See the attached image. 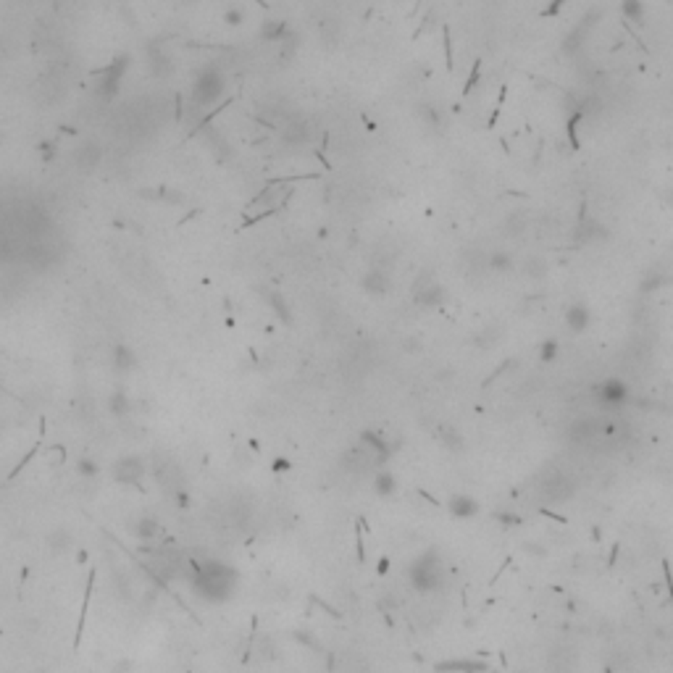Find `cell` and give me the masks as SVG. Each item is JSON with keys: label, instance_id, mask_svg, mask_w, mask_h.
Wrapping results in <instances>:
<instances>
[{"label": "cell", "instance_id": "obj_5", "mask_svg": "<svg viewBox=\"0 0 673 673\" xmlns=\"http://www.w3.org/2000/svg\"><path fill=\"white\" fill-rule=\"evenodd\" d=\"M361 442H368L371 448L381 450V458L390 455V450H387V445H384V439H381V434H377V431H363V434H361Z\"/></svg>", "mask_w": 673, "mask_h": 673}, {"label": "cell", "instance_id": "obj_20", "mask_svg": "<svg viewBox=\"0 0 673 673\" xmlns=\"http://www.w3.org/2000/svg\"><path fill=\"white\" fill-rule=\"evenodd\" d=\"M274 468H276V471H284V468H290V461H284V458H279V461L274 463Z\"/></svg>", "mask_w": 673, "mask_h": 673}, {"label": "cell", "instance_id": "obj_21", "mask_svg": "<svg viewBox=\"0 0 673 673\" xmlns=\"http://www.w3.org/2000/svg\"><path fill=\"white\" fill-rule=\"evenodd\" d=\"M174 100H177V121H179V118H182V95H177Z\"/></svg>", "mask_w": 673, "mask_h": 673}, {"label": "cell", "instance_id": "obj_9", "mask_svg": "<svg viewBox=\"0 0 673 673\" xmlns=\"http://www.w3.org/2000/svg\"><path fill=\"white\" fill-rule=\"evenodd\" d=\"M555 353H557L555 340H547V342H542V347H539V358H542L544 363H547V361H555Z\"/></svg>", "mask_w": 673, "mask_h": 673}, {"label": "cell", "instance_id": "obj_17", "mask_svg": "<svg viewBox=\"0 0 673 673\" xmlns=\"http://www.w3.org/2000/svg\"><path fill=\"white\" fill-rule=\"evenodd\" d=\"M226 22L239 24V22H242V11H239V8H229V11H226Z\"/></svg>", "mask_w": 673, "mask_h": 673}, {"label": "cell", "instance_id": "obj_2", "mask_svg": "<svg viewBox=\"0 0 673 673\" xmlns=\"http://www.w3.org/2000/svg\"><path fill=\"white\" fill-rule=\"evenodd\" d=\"M603 400L605 402H624L626 400V387L618 381V379H610L603 384Z\"/></svg>", "mask_w": 673, "mask_h": 673}, {"label": "cell", "instance_id": "obj_11", "mask_svg": "<svg viewBox=\"0 0 673 673\" xmlns=\"http://www.w3.org/2000/svg\"><path fill=\"white\" fill-rule=\"evenodd\" d=\"M269 303H271V306L279 310V319H282L284 324H290V310H287V306L279 300V295H276V292H271V295H269Z\"/></svg>", "mask_w": 673, "mask_h": 673}, {"label": "cell", "instance_id": "obj_6", "mask_svg": "<svg viewBox=\"0 0 673 673\" xmlns=\"http://www.w3.org/2000/svg\"><path fill=\"white\" fill-rule=\"evenodd\" d=\"M624 13H626V16H631V19H634L637 24H644V22H642L644 6H642L639 0H626V3H624Z\"/></svg>", "mask_w": 673, "mask_h": 673}, {"label": "cell", "instance_id": "obj_18", "mask_svg": "<svg viewBox=\"0 0 673 673\" xmlns=\"http://www.w3.org/2000/svg\"><path fill=\"white\" fill-rule=\"evenodd\" d=\"M563 3H566V0H557V3H553L550 8H544L542 16H555V13L560 11V8H563Z\"/></svg>", "mask_w": 673, "mask_h": 673}, {"label": "cell", "instance_id": "obj_8", "mask_svg": "<svg viewBox=\"0 0 673 673\" xmlns=\"http://www.w3.org/2000/svg\"><path fill=\"white\" fill-rule=\"evenodd\" d=\"M479 74H482V58L473 61V69H471V77H468V84L463 87V97H466V95L471 93L473 87H476V82H479Z\"/></svg>", "mask_w": 673, "mask_h": 673}, {"label": "cell", "instance_id": "obj_4", "mask_svg": "<svg viewBox=\"0 0 673 673\" xmlns=\"http://www.w3.org/2000/svg\"><path fill=\"white\" fill-rule=\"evenodd\" d=\"M371 282H374V287H368V290H371L374 295H384V292L390 290V279H387V276H384L381 271H371V274H368V279L363 284H371Z\"/></svg>", "mask_w": 673, "mask_h": 673}, {"label": "cell", "instance_id": "obj_14", "mask_svg": "<svg viewBox=\"0 0 673 673\" xmlns=\"http://www.w3.org/2000/svg\"><path fill=\"white\" fill-rule=\"evenodd\" d=\"M492 269H495V271H508L510 258L505 255V253H495V255H492Z\"/></svg>", "mask_w": 673, "mask_h": 673}, {"label": "cell", "instance_id": "obj_12", "mask_svg": "<svg viewBox=\"0 0 673 673\" xmlns=\"http://www.w3.org/2000/svg\"><path fill=\"white\" fill-rule=\"evenodd\" d=\"M579 118H581V113H573V118L568 121V127H566L568 137H571V145H573V150H579V140H576V124H579Z\"/></svg>", "mask_w": 673, "mask_h": 673}, {"label": "cell", "instance_id": "obj_1", "mask_svg": "<svg viewBox=\"0 0 673 673\" xmlns=\"http://www.w3.org/2000/svg\"><path fill=\"white\" fill-rule=\"evenodd\" d=\"M566 324L571 331H584L587 326H589V308L581 306V303L571 306L566 313Z\"/></svg>", "mask_w": 673, "mask_h": 673}, {"label": "cell", "instance_id": "obj_7", "mask_svg": "<svg viewBox=\"0 0 673 673\" xmlns=\"http://www.w3.org/2000/svg\"><path fill=\"white\" fill-rule=\"evenodd\" d=\"M276 211H279V205H269V208H266V211H260L258 216H253V219H248L245 224L239 226V232H245V229H250V226H255V224H258V221H263V219H269V216H274V213H276Z\"/></svg>", "mask_w": 673, "mask_h": 673}, {"label": "cell", "instance_id": "obj_19", "mask_svg": "<svg viewBox=\"0 0 673 673\" xmlns=\"http://www.w3.org/2000/svg\"><path fill=\"white\" fill-rule=\"evenodd\" d=\"M313 155H316V158H319L321 164H324V168H326V171H329V168H331V164H329V161H326V158H324V153H321V150H313Z\"/></svg>", "mask_w": 673, "mask_h": 673}, {"label": "cell", "instance_id": "obj_10", "mask_svg": "<svg viewBox=\"0 0 673 673\" xmlns=\"http://www.w3.org/2000/svg\"><path fill=\"white\" fill-rule=\"evenodd\" d=\"M442 35H445V61H448L445 66H448V71H452L455 69V63H452V45H450V26L448 24L442 26Z\"/></svg>", "mask_w": 673, "mask_h": 673}, {"label": "cell", "instance_id": "obj_3", "mask_svg": "<svg viewBox=\"0 0 673 673\" xmlns=\"http://www.w3.org/2000/svg\"><path fill=\"white\" fill-rule=\"evenodd\" d=\"M442 300H445V290H442L439 284H431L429 290H424V292H418V295H415V303H418V306H424V308L439 306Z\"/></svg>", "mask_w": 673, "mask_h": 673}, {"label": "cell", "instance_id": "obj_16", "mask_svg": "<svg viewBox=\"0 0 673 673\" xmlns=\"http://www.w3.org/2000/svg\"><path fill=\"white\" fill-rule=\"evenodd\" d=\"M377 489H379V492H390V489H392V476H390V473H381V476H379Z\"/></svg>", "mask_w": 673, "mask_h": 673}, {"label": "cell", "instance_id": "obj_13", "mask_svg": "<svg viewBox=\"0 0 673 673\" xmlns=\"http://www.w3.org/2000/svg\"><path fill=\"white\" fill-rule=\"evenodd\" d=\"M284 29H287V24L279 22V24H266V29H263V37L266 40H276V37L282 35Z\"/></svg>", "mask_w": 673, "mask_h": 673}, {"label": "cell", "instance_id": "obj_15", "mask_svg": "<svg viewBox=\"0 0 673 673\" xmlns=\"http://www.w3.org/2000/svg\"><path fill=\"white\" fill-rule=\"evenodd\" d=\"M471 505L473 502L471 500H466V497H455V500H452V510H455V513H468V510H473Z\"/></svg>", "mask_w": 673, "mask_h": 673}]
</instances>
